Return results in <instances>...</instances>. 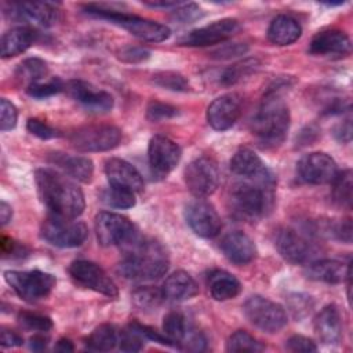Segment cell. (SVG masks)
<instances>
[{"label":"cell","mask_w":353,"mask_h":353,"mask_svg":"<svg viewBox=\"0 0 353 353\" xmlns=\"http://www.w3.org/2000/svg\"><path fill=\"white\" fill-rule=\"evenodd\" d=\"M189 328H190V325L188 324V321L182 313L170 312L164 316L163 331H164V335L174 343V346H181Z\"/></svg>","instance_id":"cell-35"},{"label":"cell","mask_w":353,"mask_h":353,"mask_svg":"<svg viewBox=\"0 0 353 353\" xmlns=\"http://www.w3.org/2000/svg\"><path fill=\"white\" fill-rule=\"evenodd\" d=\"M302 34L299 22L290 15H277L268 28V39L276 46H290Z\"/></svg>","instance_id":"cell-29"},{"label":"cell","mask_w":353,"mask_h":353,"mask_svg":"<svg viewBox=\"0 0 353 353\" xmlns=\"http://www.w3.org/2000/svg\"><path fill=\"white\" fill-rule=\"evenodd\" d=\"M70 143L79 152H106L121 141V130L112 124H88L70 134Z\"/></svg>","instance_id":"cell-9"},{"label":"cell","mask_w":353,"mask_h":353,"mask_svg":"<svg viewBox=\"0 0 353 353\" xmlns=\"http://www.w3.org/2000/svg\"><path fill=\"white\" fill-rule=\"evenodd\" d=\"M207 287L215 301L233 299L241 291L240 281L232 273L222 269H215L207 276Z\"/></svg>","instance_id":"cell-30"},{"label":"cell","mask_w":353,"mask_h":353,"mask_svg":"<svg viewBox=\"0 0 353 353\" xmlns=\"http://www.w3.org/2000/svg\"><path fill=\"white\" fill-rule=\"evenodd\" d=\"M47 343H48L47 338H44L43 335H34L29 341V347L32 350H43V349H46Z\"/></svg>","instance_id":"cell-57"},{"label":"cell","mask_w":353,"mask_h":353,"mask_svg":"<svg viewBox=\"0 0 353 353\" xmlns=\"http://www.w3.org/2000/svg\"><path fill=\"white\" fill-rule=\"evenodd\" d=\"M280 88L283 85L276 84L268 90L251 119V132L263 148L279 146L285 139L290 128V110L281 98Z\"/></svg>","instance_id":"cell-2"},{"label":"cell","mask_w":353,"mask_h":353,"mask_svg":"<svg viewBox=\"0 0 353 353\" xmlns=\"http://www.w3.org/2000/svg\"><path fill=\"white\" fill-rule=\"evenodd\" d=\"M37 39V32L30 26H15L1 37V57L11 58L25 52Z\"/></svg>","instance_id":"cell-28"},{"label":"cell","mask_w":353,"mask_h":353,"mask_svg":"<svg viewBox=\"0 0 353 353\" xmlns=\"http://www.w3.org/2000/svg\"><path fill=\"white\" fill-rule=\"evenodd\" d=\"M314 332L325 345H336L342 338V320L336 305L324 306L314 317Z\"/></svg>","instance_id":"cell-25"},{"label":"cell","mask_w":353,"mask_h":353,"mask_svg":"<svg viewBox=\"0 0 353 353\" xmlns=\"http://www.w3.org/2000/svg\"><path fill=\"white\" fill-rule=\"evenodd\" d=\"M70 277L80 285L108 298H117L119 290L108 273L97 263L85 259L73 261L69 266Z\"/></svg>","instance_id":"cell-12"},{"label":"cell","mask_w":353,"mask_h":353,"mask_svg":"<svg viewBox=\"0 0 353 353\" xmlns=\"http://www.w3.org/2000/svg\"><path fill=\"white\" fill-rule=\"evenodd\" d=\"M164 295L161 288H154V287H139L132 292V301L134 303L142 309V310H150L156 309L160 306L163 302Z\"/></svg>","instance_id":"cell-38"},{"label":"cell","mask_w":353,"mask_h":353,"mask_svg":"<svg viewBox=\"0 0 353 353\" xmlns=\"http://www.w3.org/2000/svg\"><path fill=\"white\" fill-rule=\"evenodd\" d=\"M334 137L339 142H343V143L350 142V139H352V123H350V119H347V120L342 121L341 124L335 125Z\"/></svg>","instance_id":"cell-54"},{"label":"cell","mask_w":353,"mask_h":353,"mask_svg":"<svg viewBox=\"0 0 353 353\" xmlns=\"http://www.w3.org/2000/svg\"><path fill=\"white\" fill-rule=\"evenodd\" d=\"M65 87H66V83H63L59 77H52L51 80H48L46 83H36V84L26 87V94L33 98L43 99V98H48V97H52V95L63 91Z\"/></svg>","instance_id":"cell-41"},{"label":"cell","mask_w":353,"mask_h":353,"mask_svg":"<svg viewBox=\"0 0 353 353\" xmlns=\"http://www.w3.org/2000/svg\"><path fill=\"white\" fill-rule=\"evenodd\" d=\"M243 99L236 92H228L215 98L207 108V121L216 131H225L234 125L241 114Z\"/></svg>","instance_id":"cell-18"},{"label":"cell","mask_w":353,"mask_h":353,"mask_svg":"<svg viewBox=\"0 0 353 353\" xmlns=\"http://www.w3.org/2000/svg\"><path fill=\"white\" fill-rule=\"evenodd\" d=\"M105 174L109 185L132 190L134 193L142 192L143 178L139 171L128 161L117 157L108 159L105 163Z\"/></svg>","instance_id":"cell-22"},{"label":"cell","mask_w":353,"mask_h":353,"mask_svg":"<svg viewBox=\"0 0 353 353\" xmlns=\"http://www.w3.org/2000/svg\"><path fill=\"white\" fill-rule=\"evenodd\" d=\"M50 161L55 164L65 175L79 182H90L94 175V164L88 157L70 156L55 152L51 154Z\"/></svg>","instance_id":"cell-26"},{"label":"cell","mask_w":353,"mask_h":353,"mask_svg":"<svg viewBox=\"0 0 353 353\" xmlns=\"http://www.w3.org/2000/svg\"><path fill=\"white\" fill-rule=\"evenodd\" d=\"M0 245H1L3 255H10V256H22L23 255L25 247L22 244L14 241L12 239L3 236Z\"/></svg>","instance_id":"cell-53"},{"label":"cell","mask_w":353,"mask_h":353,"mask_svg":"<svg viewBox=\"0 0 353 353\" xmlns=\"http://www.w3.org/2000/svg\"><path fill=\"white\" fill-rule=\"evenodd\" d=\"M12 218V208L11 205H8L6 201H1L0 203V221H1V225H7Z\"/></svg>","instance_id":"cell-56"},{"label":"cell","mask_w":353,"mask_h":353,"mask_svg":"<svg viewBox=\"0 0 353 353\" xmlns=\"http://www.w3.org/2000/svg\"><path fill=\"white\" fill-rule=\"evenodd\" d=\"M4 280L21 299L29 303L47 298L57 283L51 273L41 270H6Z\"/></svg>","instance_id":"cell-6"},{"label":"cell","mask_w":353,"mask_h":353,"mask_svg":"<svg viewBox=\"0 0 353 353\" xmlns=\"http://www.w3.org/2000/svg\"><path fill=\"white\" fill-rule=\"evenodd\" d=\"M65 90L77 101L84 109L91 113H106L113 108V97L84 80H70L66 83Z\"/></svg>","instance_id":"cell-20"},{"label":"cell","mask_w":353,"mask_h":353,"mask_svg":"<svg viewBox=\"0 0 353 353\" xmlns=\"http://www.w3.org/2000/svg\"><path fill=\"white\" fill-rule=\"evenodd\" d=\"M48 73L47 63L40 58H28L22 61L15 72V76L19 81L26 84V87L40 83Z\"/></svg>","instance_id":"cell-33"},{"label":"cell","mask_w":353,"mask_h":353,"mask_svg":"<svg viewBox=\"0 0 353 353\" xmlns=\"http://www.w3.org/2000/svg\"><path fill=\"white\" fill-rule=\"evenodd\" d=\"M247 51V46L240 44V43H234V44H226L225 47L216 50L212 52V55L215 58L219 59H225V58H232V57H237V55H243Z\"/></svg>","instance_id":"cell-51"},{"label":"cell","mask_w":353,"mask_h":353,"mask_svg":"<svg viewBox=\"0 0 353 353\" xmlns=\"http://www.w3.org/2000/svg\"><path fill=\"white\" fill-rule=\"evenodd\" d=\"M272 190L251 181L239 182L229 192V208L239 219L256 221L270 208Z\"/></svg>","instance_id":"cell-5"},{"label":"cell","mask_w":353,"mask_h":353,"mask_svg":"<svg viewBox=\"0 0 353 353\" xmlns=\"http://www.w3.org/2000/svg\"><path fill=\"white\" fill-rule=\"evenodd\" d=\"M276 248L279 254L291 263H305L316 252L313 244L299 232L291 228L280 229L276 234Z\"/></svg>","instance_id":"cell-19"},{"label":"cell","mask_w":353,"mask_h":353,"mask_svg":"<svg viewBox=\"0 0 353 353\" xmlns=\"http://www.w3.org/2000/svg\"><path fill=\"white\" fill-rule=\"evenodd\" d=\"M182 150L179 145L164 135H154L149 141L148 160L153 178H165L179 163Z\"/></svg>","instance_id":"cell-13"},{"label":"cell","mask_w":353,"mask_h":353,"mask_svg":"<svg viewBox=\"0 0 353 353\" xmlns=\"http://www.w3.org/2000/svg\"><path fill=\"white\" fill-rule=\"evenodd\" d=\"M255 68H256V62L252 59L232 65L222 72V74L219 76V83L223 85H232L237 83L243 76L255 70Z\"/></svg>","instance_id":"cell-43"},{"label":"cell","mask_w":353,"mask_h":353,"mask_svg":"<svg viewBox=\"0 0 353 353\" xmlns=\"http://www.w3.org/2000/svg\"><path fill=\"white\" fill-rule=\"evenodd\" d=\"M221 251L236 265H247L256 255V247L250 236L243 232L228 233L221 241Z\"/></svg>","instance_id":"cell-24"},{"label":"cell","mask_w":353,"mask_h":353,"mask_svg":"<svg viewBox=\"0 0 353 353\" xmlns=\"http://www.w3.org/2000/svg\"><path fill=\"white\" fill-rule=\"evenodd\" d=\"M88 229L85 223L74 218L48 215L40 228V236L48 244L58 248H74L84 243Z\"/></svg>","instance_id":"cell-7"},{"label":"cell","mask_w":353,"mask_h":353,"mask_svg":"<svg viewBox=\"0 0 353 353\" xmlns=\"http://www.w3.org/2000/svg\"><path fill=\"white\" fill-rule=\"evenodd\" d=\"M34 183L39 199L50 215L76 219L83 214L85 207L84 194L72 178L52 168H37Z\"/></svg>","instance_id":"cell-1"},{"label":"cell","mask_w":353,"mask_h":353,"mask_svg":"<svg viewBox=\"0 0 353 353\" xmlns=\"http://www.w3.org/2000/svg\"><path fill=\"white\" fill-rule=\"evenodd\" d=\"M263 349L265 346L261 342L243 330L233 332L226 342L228 352H262Z\"/></svg>","instance_id":"cell-37"},{"label":"cell","mask_w":353,"mask_h":353,"mask_svg":"<svg viewBox=\"0 0 353 353\" xmlns=\"http://www.w3.org/2000/svg\"><path fill=\"white\" fill-rule=\"evenodd\" d=\"M240 30V23L234 18H222L205 26L197 28L186 33L181 39V44L189 47H207L230 39Z\"/></svg>","instance_id":"cell-17"},{"label":"cell","mask_w":353,"mask_h":353,"mask_svg":"<svg viewBox=\"0 0 353 353\" xmlns=\"http://www.w3.org/2000/svg\"><path fill=\"white\" fill-rule=\"evenodd\" d=\"M19 324L29 331H37V332H47L52 328V321L50 317L33 312H21L18 314Z\"/></svg>","instance_id":"cell-42"},{"label":"cell","mask_w":353,"mask_h":353,"mask_svg":"<svg viewBox=\"0 0 353 353\" xmlns=\"http://www.w3.org/2000/svg\"><path fill=\"white\" fill-rule=\"evenodd\" d=\"M161 291L165 299L181 302L197 295L199 285L188 272L176 270L165 279Z\"/></svg>","instance_id":"cell-27"},{"label":"cell","mask_w":353,"mask_h":353,"mask_svg":"<svg viewBox=\"0 0 353 353\" xmlns=\"http://www.w3.org/2000/svg\"><path fill=\"white\" fill-rule=\"evenodd\" d=\"M18 110L12 102L6 98L0 101V130L10 131L17 125Z\"/></svg>","instance_id":"cell-45"},{"label":"cell","mask_w":353,"mask_h":353,"mask_svg":"<svg viewBox=\"0 0 353 353\" xmlns=\"http://www.w3.org/2000/svg\"><path fill=\"white\" fill-rule=\"evenodd\" d=\"M119 342V331L110 324H102L97 327L85 339V346L90 350L109 352Z\"/></svg>","instance_id":"cell-32"},{"label":"cell","mask_w":353,"mask_h":353,"mask_svg":"<svg viewBox=\"0 0 353 353\" xmlns=\"http://www.w3.org/2000/svg\"><path fill=\"white\" fill-rule=\"evenodd\" d=\"M338 174L335 160L323 152L305 154L296 164V175L301 182L309 185L331 183Z\"/></svg>","instance_id":"cell-16"},{"label":"cell","mask_w":353,"mask_h":353,"mask_svg":"<svg viewBox=\"0 0 353 353\" xmlns=\"http://www.w3.org/2000/svg\"><path fill=\"white\" fill-rule=\"evenodd\" d=\"M183 178L193 196L199 199L208 197L219 186L221 172L218 163L210 156H200L186 165Z\"/></svg>","instance_id":"cell-11"},{"label":"cell","mask_w":353,"mask_h":353,"mask_svg":"<svg viewBox=\"0 0 353 353\" xmlns=\"http://www.w3.org/2000/svg\"><path fill=\"white\" fill-rule=\"evenodd\" d=\"M205 345H207L205 336H204L200 331L193 330V328L190 327L189 331H188V334L185 335L182 343H181V347L185 349V350L200 352V350H204V349H205Z\"/></svg>","instance_id":"cell-47"},{"label":"cell","mask_w":353,"mask_h":353,"mask_svg":"<svg viewBox=\"0 0 353 353\" xmlns=\"http://www.w3.org/2000/svg\"><path fill=\"white\" fill-rule=\"evenodd\" d=\"M285 347L291 352H295V353H299V352L310 353V352L317 350L316 343L310 338H306L303 335H292L291 338H288L287 343H285Z\"/></svg>","instance_id":"cell-49"},{"label":"cell","mask_w":353,"mask_h":353,"mask_svg":"<svg viewBox=\"0 0 353 353\" xmlns=\"http://www.w3.org/2000/svg\"><path fill=\"white\" fill-rule=\"evenodd\" d=\"M352 51L349 36L338 29H324L317 32L309 44V52L316 57L342 58Z\"/></svg>","instance_id":"cell-21"},{"label":"cell","mask_w":353,"mask_h":353,"mask_svg":"<svg viewBox=\"0 0 353 353\" xmlns=\"http://www.w3.org/2000/svg\"><path fill=\"white\" fill-rule=\"evenodd\" d=\"M26 128L32 135L40 139H52L59 137V132L54 127L48 125L46 121L39 119H29L26 123Z\"/></svg>","instance_id":"cell-46"},{"label":"cell","mask_w":353,"mask_h":353,"mask_svg":"<svg viewBox=\"0 0 353 353\" xmlns=\"http://www.w3.org/2000/svg\"><path fill=\"white\" fill-rule=\"evenodd\" d=\"M97 240L103 247L130 245L138 239L135 225L124 215L102 211L95 216Z\"/></svg>","instance_id":"cell-8"},{"label":"cell","mask_w":353,"mask_h":353,"mask_svg":"<svg viewBox=\"0 0 353 353\" xmlns=\"http://www.w3.org/2000/svg\"><path fill=\"white\" fill-rule=\"evenodd\" d=\"M84 12L95 17L105 19L119 28H123L132 36L143 40V41H150V43H160L164 41L165 39L170 37L171 30L168 26L159 23L152 19H146L134 14H127V12H120L112 8H105L103 6L98 4H87L84 6Z\"/></svg>","instance_id":"cell-4"},{"label":"cell","mask_w":353,"mask_h":353,"mask_svg":"<svg viewBox=\"0 0 353 353\" xmlns=\"http://www.w3.org/2000/svg\"><path fill=\"white\" fill-rule=\"evenodd\" d=\"M185 219L189 228L200 237L212 239L222 229V221L215 207L204 199H194L185 207Z\"/></svg>","instance_id":"cell-15"},{"label":"cell","mask_w":353,"mask_h":353,"mask_svg":"<svg viewBox=\"0 0 353 353\" xmlns=\"http://www.w3.org/2000/svg\"><path fill=\"white\" fill-rule=\"evenodd\" d=\"M152 81L156 85L170 91L186 92L189 90V81L185 79V76L176 72H159L153 76Z\"/></svg>","instance_id":"cell-40"},{"label":"cell","mask_w":353,"mask_h":353,"mask_svg":"<svg viewBox=\"0 0 353 353\" xmlns=\"http://www.w3.org/2000/svg\"><path fill=\"white\" fill-rule=\"evenodd\" d=\"M230 171L251 182L273 189L276 186L274 174L265 165L262 159L250 148H240L230 159Z\"/></svg>","instance_id":"cell-14"},{"label":"cell","mask_w":353,"mask_h":353,"mask_svg":"<svg viewBox=\"0 0 353 353\" xmlns=\"http://www.w3.org/2000/svg\"><path fill=\"white\" fill-rule=\"evenodd\" d=\"M57 352H73L74 347H73V343L69 341V339H59L54 347Z\"/></svg>","instance_id":"cell-58"},{"label":"cell","mask_w":353,"mask_h":353,"mask_svg":"<svg viewBox=\"0 0 353 353\" xmlns=\"http://www.w3.org/2000/svg\"><path fill=\"white\" fill-rule=\"evenodd\" d=\"M243 312L252 325L268 334L279 332L287 324V313L284 307L261 295L250 296L244 302Z\"/></svg>","instance_id":"cell-10"},{"label":"cell","mask_w":353,"mask_h":353,"mask_svg":"<svg viewBox=\"0 0 353 353\" xmlns=\"http://www.w3.org/2000/svg\"><path fill=\"white\" fill-rule=\"evenodd\" d=\"M201 15H203V12H201L200 7L197 4H194V3L181 4L174 11V18L176 21H179L181 23H189V22L200 18Z\"/></svg>","instance_id":"cell-48"},{"label":"cell","mask_w":353,"mask_h":353,"mask_svg":"<svg viewBox=\"0 0 353 353\" xmlns=\"http://www.w3.org/2000/svg\"><path fill=\"white\" fill-rule=\"evenodd\" d=\"M102 201L114 208H131L135 205V193L132 190L112 186L102 192Z\"/></svg>","instance_id":"cell-36"},{"label":"cell","mask_w":353,"mask_h":353,"mask_svg":"<svg viewBox=\"0 0 353 353\" xmlns=\"http://www.w3.org/2000/svg\"><path fill=\"white\" fill-rule=\"evenodd\" d=\"M347 268L345 269L343 263L335 259H320L309 263V266L306 268V276L314 281L325 284H339L346 277Z\"/></svg>","instance_id":"cell-31"},{"label":"cell","mask_w":353,"mask_h":353,"mask_svg":"<svg viewBox=\"0 0 353 353\" xmlns=\"http://www.w3.org/2000/svg\"><path fill=\"white\" fill-rule=\"evenodd\" d=\"M123 261L119 263V273L130 280H157L168 270V256L161 244L154 240L132 241Z\"/></svg>","instance_id":"cell-3"},{"label":"cell","mask_w":353,"mask_h":353,"mask_svg":"<svg viewBox=\"0 0 353 353\" xmlns=\"http://www.w3.org/2000/svg\"><path fill=\"white\" fill-rule=\"evenodd\" d=\"M178 114V109L168 105V103H164V102H160V101H152L149 105H148V109H146V117L156 123V121H161V120H168V119H172Z\"/></svg>","instance_id":"cell-44"},{"label":"cell","mask_w":353,"mask_h":353,"mask_svg":"<svg viewBox=\"0 0 353 353\" xmlns=\"http://www.w3.org/2000/svg\"><path fill=\"white\" fill-rule=\"evenodd\" d=\"M149 58V51L142 47H127L121 50V59L127 62H141Z\"/></svg>","instance_id":"cell-52"},{"label":"cell","mask_w":353,"mask_h":353,"mask_svg":"<svg viewBox=\"0 0 353 353\" xmlns=\"http://www.w3.org/2000/svg\"><path fill=\"white\" fill-rule=\"evenodd\" d=\"M330 233L345 243H350L352 241V222L350 219H343L339 222H335L331 225V228L328 229Z\"/></svg>","instance_id":"cell-50"},{"label":"cell","mask_w":353,"mask_h":353,"mask_svg":"<svg viewBox=\"0 0 353 353\" xmlns=\"http://www.w3.org/2000/svg\"><path fill=\"white\" fill-rule=\"evenodd\" d=\"M331 196L335 204L350 208L352 207V189H353V179L352 171L349 168L343 171H338L336 176L331 182Z\"/></svg>","instance_id":"cell-34"},{"label":"cell","mask_w":353,"mask_h":353,"mask_svg":"<svg viewBox=\"0 0 353 353\" xmlns=\"http://www.w3.org/2000/svg\"><path fill=\"white\" fill-rule=\"evenodd\" d=\"M0 343L3 347H17L23 343V339L18 332L4 328L1 331V342Z\"/></svg>","instance_id":"cell-55"},{"label":"cell","mask_w":353,"mask_h":353,"mask_svg":"<svg viewBox=\"0 0 353 353\" xmlns=\"http://www.w3.org/2000/svg\"><path fill=\"white\" fill-rule=\"evenodd\" d=\"M11 11H7L12 19L29 21L36 25L48 28L55 25L58 19V8L52 3L33 1V3H17L10 6Z\"/></svg>","instance_id":"cell-23"},{"label":"cell","mask_w":353,"mask_h":353,"mask_svg":"<svg viewBox=\"0 0 353 353\" xmlns=\"http://www.w3.org/2000/svg\"><path fill=\"white\" fill-rule=\"evenodd\" d=\"M146 338L138 330L135 323H131L127 328L119 331V349L123 352H139L145 345Z\"/></svg>","instance_id":"cell-39"}]
</instances>
